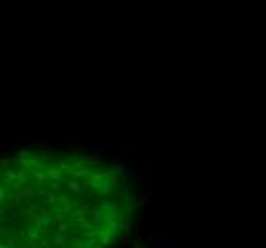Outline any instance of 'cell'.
<instances>
[{
  "mask_svg": "<svg viewBox=\"0 0 266 248\" xmlns=\"http://www.w3.org/2000/svg\"><path fill=\"white\" fill-rule=\"evenodd\" d=\"M144 239H146V243H151L155 246H159V248H167L169 246V237H157V235H144Z\"/></svg>",
  "mask_w": 266,
  "mask_h": 248,
  "instance_id": "obj_1",
  "label": "cell"
},
{
  "mask_svg": "<svg viewBox=\"0 0 266 248\" xmlns=\"http://www.w3.org/2000/svg\"><path fill=\"white\" fill-rule=\"evenodd\" d=\"M119 172H121V168H119V166H113L111 170H107V172L104 174V178H115V180H119V178H117Z\"/></svg>",
  "mask_w": 266,
  "mask_h": 248,
  "instance_id": "obj_2",
  "label": "cell"
},
{
  "mask_svg": "<svg viewBox=\"0 0 266 248\" xmlns=\"http://www.w3.org/2000/svg\"><path fill=\"white\" fill-rule=\"evenodd\" d=\"M128 176H130V178H132V176H134V170L130 168V166H121V178H128Z\"/></svg>",
  "mask_w": 266,
  "mask_h": 248,
  "instance_id": "obj_3",
  "label": "cell"
},
{
  "mask_svg": "<svg viewBox=\"0 0 266 248\" xmlns=\"http://www.w3.org/2000/svg\"><path fill=\"white\" fill-rule=\"evenodd\" d=\"M167 248H184V244H182L180 239H172V237H169V246H167Z\"/></svg>",
  "mask_w": 266,
  "mask_h": 248,
  "instance_id": "obj_4",
  "label": "cell"
},
{
  "mask_svg": "<svg viewBox=\"0 0 266 248\" xmlns=\"http://www.w3.org/2000/svg\"><path fill=\"white\" fill-rule=\"evenodd\" d=\"M67 240H69L67 237H61V235H56V237H54V244H56V246H61V244H65V243H67Z\"/></svg>",
  "mask_w": 266,
  "mask_h": 248,
  "instance_id": "obj_5",
  "label": "cell"
},
{
  "mask_svg": "<svg viewBox=\"0 0 266 248\" xmlns=\"http://www.w3.org/2000/svg\"><path fill=\"white\" fill-rule=\"evenodd\" d=\"M67 185H69V189L73 191V193H82V189L77 185V181H67Z\"/></svg>",
  "mask_w": 266,
  "mask_h": 248,
  "instance_id": "obj_6",
  "label": "cell"
},
{
  "mask_svg": "<svg viewBox=\"0 0 266 248\" xmlns=\"http://www.w3.org/2000/svg\"><path fill=\"white\" fill-rule=\"evenodd\" d=\"M102 208L104 210H117V204L115 202H102Z\"/></svg>",
  "mask_w": 266,
  "mask_h": 248,
  "instance_id": "obj_7",
  "label": "cell"
},
{
  "mask_svg": "<svg viewBox=\"0 0 266 248\" xmlns=\"http://www.w3.org/2000/svg\"><path fill=\"white\" fill-rule=\"evenodd\" d=\"M86 243H84V239L81 240V239H75V240H71V246L73 248H81V246H84Z\"/></svg>",
  "mask_w": 266,
  "mask_h": 248,
  "instance_id": "obj_8",
  "label": "cell"
},
{
  "mask_svg": "<svg viewBox=\"0 0 266 248\" xmlns=\"http://www.w3.org/2000/svg\"><path fill=\"white\" fill-rule=\"evenodd\" d=\"M29 239H31V240H37L38 239V227L37 229H29Z\"/></svg>",
  "mask_w": 266,
  "mask_h": 248,
  "instance_id": "obj_9",
  "label": "cell"
},
{
  "mask_svg": "<svg viewBox=\"0 0 266 248\" xmlns=\"http://www.w3.org/2000/svg\"><path fill=\"white\" fill-rule=\"evenodd\" d=\"M46 174H48V178H54V180H57L60 178V172L54 168V170H46Z\"/></svg>",
  "mask_w": 266,
  "mask_h": 248,
  "instance_id": "obj_10",
  "label": "cell"
},
{
  "mask_svg": "<svg viewBox=\"0 0 266 248\" xmlns=\"http://www.w3.org/2000/svg\"><path fill=\"white\" fill-rule=\"evenodd\" d=\"M29 155H31V153H29V151H27V149H21V151L17 153V157H19V159H27V157H29Z\"/></svg>",
  "mask_w": 266,
  "mask_h": 248,
  "instance_id": "obj_11",
  "label": "cell"
},
{
  "mask_svg": "<svg viewBox=\"0 0 266 248\" xmlns=\"http://www.w3.org/2000/svg\"><path fill=\"white\" fill-rule=\"evenodd\" d=\"M48 155H50V157H54V159H61L63 157L61 151H52V153H48Z\"/></svg>",
  "mask_w": 266,
  "mask_h": 248,
  "instance_id": "obj_12",
  "label": "cell"
},
{
  "mask_svg": "<svg viewBox=\"0 0 266 248\" xmlns=\"http://www.w3.org/2000/svg\"><path fill=\"white\" fill-rule=\"evenodd\" d=\"M102 218H104V214H102V212H94V216H92V219H94V223H96V222H100Z\"/></svg>",
  "mask_w": 266,
  "mask_h": 248,
  "instance_id": "obj_13",
  "label": "cell"
},
{
  "mask_svg": "<svg viewBox=\"0 0 266 248\" xmlns=\"http://www.w3.org/2000/svg\"><path fill=\"white\" fill-rule=\"evenodd\" d=\"M117 240L123 244V248H126V244H128V239H126V237H117Z\"/></svg>",
  "mask_w": 266,
  "mask_h": 248,
  "instance_id": "obj_14",
  "label": "cell"
},
{
  "mask_svg": "<svg viewBox=\"0 0 266 248\" xmlns=\"http://www.w3.org/2000/svg\"><path fill=\"white\" fill-rule=\"evenodd\" d=\"M60 170H63V172H71V166L69 164H60Z\"/></svg>",
  "mask_w": 266,
  "mask_h": 248,
  "instance_id": "obj_15",
  "label": "cell"
},
{
  "mask_svg": "<svg viewBox=\"0 0 266 248\" xmlns=\"http://www.w3.org/2000/svg\"><path fill=\"white\" fill-rule=\"evenodd\" d=\"M35 176H37V180H44L48 174H42V172H35Z\"/></svg>",
  "mask_w": 266,
  "mask_h": 248,
  "instance_id": "obj_16",
  "label": "cell"
},
{
  "mask_svg": "<svg viewBox=\"0 0 266 248\" xmlns=\"http://www.w3.org/2000/svg\"><path fill=\"white\" fill-rule=\"evenodd\" d=\"M121 229H123L125 233H128V231H130V225H128V223H123V225H121Z\"/></svg>",
  "mask_w": 266,
  "mask_h": 248,
  "instance_id": "obj_17",
  "label": "cell"
},
{
  "mask_svg": "<svg viewBox=\"0 0 266 248\" xmlns=\"http://www.w3.org/2000/svg\"><path fill=\"white\" fill-rule=\"evenodd\" d=\"M17 248H33V246L29 244V243H25V244H23V243H19V244H17Z\"/></svg>",
  "mask_w": 266,
  "mask_h": 248,
  "instance_id": "obj_18",
  "label": "cell"
},
{
  "mask_svg": "<svg viewBox=\"0 0 266 248\" xmlns=\"http://www.w3.org/2000/svg\"><path fill=\"white\" fill-rule=\"evenodd\" d=\"M132 244H134V248H144V246L140 244V240H134V243H132Z\"/></svg>",
  "mask_w": 266,
  "mask_h": 248,
  "instance_id": "obj_19",
  "label": "cell"
},
{
  "mask_svg": "<svg viewBox=\"0 0 266 248\" xmlns=\"http://www.w3.org/2000/svg\"><path fill=\"white\" fill-rule=\"evenodd\" d=\"M4 197H6V189L2 187V189H0V198H4Z\"/></svg>",
  "mask_w": 266,
  "mask_h": 248,
  "instance_id": "obj_20",
  "label": "cell"
}]
</instances>
